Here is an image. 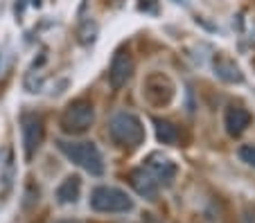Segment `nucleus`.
Returning <instances> with one entry per match:
<instances>
[{
    "mask_svg": "<svg viewBox=\"0 0 255 223\" xmlns=\"http://www.w3.org/2000/svg\"><path fill=\"white\" fill-rule=\"evenodd\" d=\"M59 151L66 155L70 162H75L77 167H82L84 171L93 176H102L104 174V158L102 151L97 149L95 142H68V140H59L57 142Z\"/></svg>",
    "mask_w": 255,
    "mask_h": 223,
    "instance_id": "f257e3e1",
    "label": "nucleus"
},
{
    "mask_svg": "<svg viewBox=\"0 0 255 223\" xmlns=\"http://www.w3.org/2000/svg\"><path fill=\"white\" fill-rule=\"evenodd\" d=\"M109 133H111L116 145L129 147V149L140 147L144 140V126H142V122H140V117L133 115V113H127V111L116 113V115L111 117Z\"/></svg>",
    "mask_w": 255,
    "mask_h": 223,
    "instance_id": "f03ea898",
    "label": "nucleus"
},
{
    "mask_svg": "<svg viewBox=\"0 0 255 223\" xmlns=\"http://www.w3.org/2000/svg\"><path fill=\"white\" fill-rule=\"evenodd\" d=\"M93 120H95V108L88 99H75L66 106L61 120H59V126L61 131L68 133V136H82L91 129Z\"/></svg>",
    "mask_w": 255,
    "mask_h": 223,
    "instance_id": "7ed1b4c3",
    "label": "nucleus"
},
{
    "mask_svg": "<svg viewBox=\"0 0 255 223\" xmlns=\"http://www.w3.org/2000/svg\"><path fill=\"white\" fill-rule=\"evenodd\" d=\"M91 208L95 212L104 214H118V212H129L133 210V201L127 192L118 187H109V185H100L93 189L91 194Z\"/></svg>",
    "mask_w": 255,
    "mask_h": 223,
    "instance_id": "20e7f679",
    "label": "nucleus"
},
{
    "mask_svg": "<svg viewBox=\"0 0 255 223\" xmlns=\"http://www.w3.org/2000/svg\"><path fill=\"white\" fill-rule=\"evenodd\" d=\"M45 138V126L39 115H25L23 117V147H25V158L32 160L34 153L39 151Z\"/></svg>",
    "mask_w": 255,
    "mask_h": 223,
    "instance_id": "39448f33",
    "label": "nucleus"
},
{
    "mask_svg": "<svg viewBox=\"0 0 255 223\" xmlns=\"http://www.w3.org/2000/svg\"><path fill=\"white\" fill-rule=\"evenodd\" d=\"M131 73H133V59H131V54L127 50L116 52V57L111 61V68H109V83H111L113 90H120L131 79Z\"/></svg>",
    "mask_w": 255,
    "mask_h": 223,
    "instance_id": "423d86ee",
    "label": "nucleus"
},
{
    "mask_svg": "<svg viewBox=\"0 0 255 223\" xmlns=\"http://www.w3.org/2000/svg\"><path fill=\"white\" fill-rule=\"evenodd\" d=\"M129 180H131V187L138 192L142 199L147 201H156V196H158V180L151 176L149 169H133L129 174Z\"/></svg>",
    "mask_w": 255,
    "mask_h": 223,
    "instance_id": "0eeeda50",
    "label": "nucleus"
},
{
    "mask_svg": "<svg viewBox=\"0 0 255 223\" xmlns=\"http://www.w3.org/2000/svg\"><path fill=\"white\" fill-rule=\"evenodd\" d=\"M251 124V113L246 111L244 106H231L224 115V126H226V131L231 136H240L249 129Z\"/></svg>",
    "mask_w": 255,
    "mask_h": 223,
    "instance_id": "6e6552de",
    "label": "nucleus"
},
{
    "mask_svg": "<svg viewBox=\"0 0 255 223\" xmlns=\"http://www.w3.org/2000/svg\"><path fill=\"white\" fill-rule=\"evenodd\" d=\"M147 169H149L151 176L158 180V185H172L174 176H176V165H174L172 160H156V155L149 158Z\"/></svg>",
    "mask_w": 255,
    "mask_h": 223,
    "instance_id": "1a4fd4ad",
    "label": "nucleus"
},
{
    "mask_svg": "<svg viewBox=\"0 0 255 223\" xmlns=\"http://www.w3.org/2000/svg\"><path fill=\"white\" fill-rule=\"evenodd\" d=\"M82 194V178L79 176H68L57 187V201L59 203H75Z\"/></svg>",
    "mask_w": 255,
    "mask_h": 223,
    "instance_id": "9d476101",
    "label": "nucleus"
},
{
    "mask_svg": "<svg viewBox=\"0 0 255 223\" xmlns=\"http://www.w3.org/2000/svg\"><path fill=\"white\" fill-rule=\"evenodd\" d=\"M215 70H217V74L224 79V81H231V83H240L242 79V73H240V68H237L235 63L231 61V59H224V57H219L217 59L215 57Z\"/></svg>",
    "mask_w": 255,
    "mask_h": 223,
    "instance_id": "9b49d317",
    "label": "nucleus"
},
{
    "mask_svg": "<svg viewBox=\"0 0 255 223\" xmlns=\"http://www.w3.org/2000/svg\"><path fill=\"white\" fill-rule=\"evenodd\" d=\"M154 126H156V138L158 142L163 145H176L178 142V129L167 120H154Z\"/></svg>",
    "mask_w": 255,
    "mask_h": 223,
    "instance_id": "f8f14e48",
    "label": "nucleus"
},
{
    "mask_svg": "<svg viewBox=\"0 0 255 223\" xmlns=\"http://www.w3.org/2000/svg\"><path fill=\"white\" fill-rule=\"evenodd\" d=\"M237 155H240L242 162H246V165L255 167V145H242L240 151H237Z\"/></svg>",
    "mask_w": 255,
    "mask_h": 223,
    "instance_id": "ddd939ff",
    "label": "nucleus"
},
{
    "mask_svg": "<svg viewBox=\"0 0 255 223\" xmlns=\"http://www.w3.org/2000/svg\"><path fill=\"white\" fill-rule=\"evenodd\" d=\"M59 223H79V221H75V219H66V221H59Z\"/></svg>",
    "mask_w": 255,
    "mask_h": 223,
    "instance_id": "4468645a",
    "label": "nucleus"
}]
</instances>
